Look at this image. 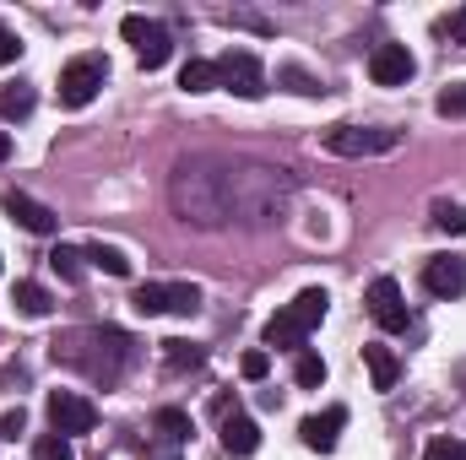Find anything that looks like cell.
<instances>
[{
  "label": "cell",
  "instance_id": "d6a6232c",
  "mask_svg": "<svg viewBox=\"0 0 466 460\" xmlns=\"http://www.w3.org/2000/svg\"><path fill=\"white\" fill-rule=\"evenodd\" d=\"M22 428H27V412L16 406V412H5V423H0V439H16Z\"/></svg>",
  "mask_w": 466,
  "mask_h": 460
},
{
  "label": "cell",
  "instance_id": "d6986e66",
  "mask_svg": "<svg viewBox=\"0 0 466 460\" xmlns=\"http://www.w3.org/2000/svg\"><path fill=\"white\" fill-rule=\"evenodd\" d=\"M33 104H38V93H33L27 82H5V87H0V119H27Z\"/></svg>",
  "mask_w": 466,
  "mask_h": 460
},
{
  "label": "cell",
  "instance_id": "cb8c5ba5",
  "mask_svg": "<svg viewBox=\"0 0 466 460\" xmlns=\"http://www.w3.org/2000/svg\"><path fill=\"white\" fill-rule=\"evenodd\" d=\"M82 260H87V255H82V249H71V244H60V249L49 255V265H55V276H60V282H82Z\"/></svg>",
  "mask_w": 466,
  "mask_h": 460
},
{
  "label": "cell",
  "instance_id": "5bb4252c",
  "mask_svg": "<svg viewBox=\"0 0 466 460\" xmlns=\"http://www.w3.org/2000/svg\"><path fill=\"white\" fill-rule=\"evenodd\" d=\"M423 293L434 298H461L466 293V255H434L423 265Z\"/></svg>",
  "mask_w": 466,
  "mask_h": 460
},
{
  "label": "cell",
  "instance_id": "277c9868",
  "mask_svg": "<svg viewBox=\"0 0 466 460\" xmlns=\"http://www.w3.org/2000/svg\"><path fill=\"white\" fill-rule=\"evenodd\" d=\"M320 146L337 152V157H380V152L401 146V130H385V125H331V130H320Z\"/></svg>",
  "mask_w": 466,
  "mask_h": 460
},
{
  "label": "cell",
  "instance_id": "8992f818",
  "mask_svg": "<svg viewBox=\"0 0 466 460\" xmlns=\"http://www.w3.org/2000/svg\"><path fill=\"white\" fill-rule=\"evenodd\" d=\"M136 315H196L201 309V287L196 282H141L136 298H130Z\"/></svg>",
  "mask_w": 466,
  "mask_h": 460
},
{
  "label": "cell",
  "instance_id": "6da1fadb",
  "mask_svg": "<svg viewBox=\"0 0 466 460\" xmlns=\"http://www.w3.org/2000/svg\"><path fill=\"white\" fill-rule=\"evenodd\" d=\"M293 174L249 157H223V152H196L179 157L168 174V206L185 228H271L288 217L293 201Z\"/></svg>",
  "mask_w": 466,
  "mask_h": 460
},
{
  "label": "cell",
  "instance_id": "52a82bcc",
  "mask_svg": "<svg viewBox=\"0 0 466 460\" xmlns=\"http://www.w3.org/2000/svg\"><path fill=\"white\" fill-rule=\"evenodd\" d=\"M119 33H125V44L136 49L141 71H157V65H168V55H174V38H168V27H163V22H152V16H125V22H119Z\"/></svg>",
  "mask_w": 466,
  "mask_h": 460
},
{
  "label": "cell",
  "instance_id": "1f68e13d",
  "mask_svg": "<svg viewBox=\"0 0 466 460\" xmlns=\"http://www.w3.org/2000/svg\"><path fill=\"white\" fill-rule=\"evenodd\" d=\"M223 22H228V27H255V33H271V22H266V16H255V11H228Z\"/></svg>",
  "mask_w": 466,
  "mask_h": 460
},
{
  "label": "cell",
  "instance_id": "4316f807",
  "mask_svg": "<svg viewBox=\"0 0 466 460\" xmlns=\"http://www.w3.org/2000/svg\"><path fill=\"white\" fill-rule=\"evenodd\" d=\"M238 374H244L249 385H260V379L271 374V352H266V346H255V352H244V357H238Z\"/></svg>",
  "mask_w": 466,
  "mask_h": 460
},
{
  "label": "cell",
  "instance_id": "83f0119b",
  "mask_svg": "<svg viewBox=\"0 0 466 460\" xmlns=\"http://www.w3.org/2000/svg\"><path fill=\"white\" fill-rule=\"evenodd\" d=\"M423 460H466V445L461 439H451V434H440V439L423 445Z\"/></svg>",
  "mask_w": 466,
  "mask_h": 460
},
{
  "label": "cell",
  "instance_id": "4dcf8cb0",
  "mask_svg": "<svg viewBox=\"0 0 466 460\" xmlns=\"http://www.w3.org/2000/svg\"><path fill=\"white\" fill-rule=\"evenodd\" d=\"M16 60H22V38L0 22V65H16Z\"/></svg>",
  "mask_w": 466,
  "mask_h": 460
},
{
  "label": "cell",
  "instance_id": "4fadbf2b",
  "mask_svg": "<svg viewBox=\"0 0 466 460\" xmlns=\"http://www.w3.org/2000/svg\"><path fill=\"white\" fill-rule=\"evenodd\" d=\"M0 206H5V217H11L16 228L38 233V238H55V233H60V217H55L44 201H33L27 190H5V195H0Z\"/></svg>",
  "mask_w": 466,
  "mask_h": 460
},
{
  "label": "cell",
  "instance_id": "603a6c76",
  "mask_svg": "<svg viewBox=\"0 0 466 460\" xmlns=\"http://www.w3.org/2000/svg\"><path fill=\"white\" fill-rule=\"evenodd\" d=\"M277 82H282V87H293L299 98H320V93H326V87H320V76H309L304 65H277Z\"/></svg>",
  "mask_w": 466,
  "mask_h": 460
},
{
  "label": "cell",
  "instance_id": "836d02e7",
  "mask_svg": "<svg viewBox=\"0 0 466 460\" xmlns=\"http://www.w3.org/2000/svg\"><path fill=\"white\" fill-rule=\"evenodd\" d=\"M445 33H451V44H466V5L451 16V22H445Z\"/></svg>",
  "mask_w": 466,
  "mask_h": 460
},
{
  "label": "cell",
  "instance_id": "f1b7e54d",
  "mask_svg": "<svg viewBox=\"0 0 466 460\" xmlns=\"http://www.w3.org/2000/svg\"><path fill=\"white\" fill-rule=\"evenodd\" d=\"M445 119H466V82H451L445 93H440V104H434Z\"/></svg>",
  "mask_w": 466,
  "mask_h": 460
},
{
  "label": "cell",
  "instance_id": "7a4b0ae2",
  "mask_svg": "<svg viewBox=\"0 0 466 460\" xmlns=\"http://www.w3.org/2000/svg\"><path fill=\"white\" fill-rule=\"evenodd\" d=\"M49 357L66 363V368H76V374H87L93 385L109 390V385L125 379V368L136 363V342L119 325H82V331H60L49 342Z\"/></svg>",
  "mask_w": 466,
  "mask_h": 460
},
{
  "label": "cell",
  "instance_id": "ffe728a7",
  "mask_svg": "<svg viewBox=\"0 0 466 460\" xmlns=\"http://www.w3.org/2000/svg\"><path fill=\"white\" fill-rule=\"evenodd\" d=\"M179 87H185V93H212V87H218V60H185Z\"/></svg>",
  "mask_w": 466,
  "mask_h": 460
},
{
  "label": "cell",
  "instance_id": "9c48e42d",
  "mask_svg": "<svg viewBox=\"0 0 466 460\" xmlns=\"http://www.w3.org/2000/svg\"><path fill=\"white\" fill-rule=\"evenodd\" d=\"M363 304H369V315H374V325H380V331H407V325H412V309H407V298H401V282H396V276H374V282H369V293H363Z\"/></svg>",
  "mask_w": 466,
  "mask_h": 460
},
{
  "label": "cell",
  "instance_id": "9a60e30c",
  "mask_svg": "<svg viewBox=\"0 0 466 460\" xmlns=\"http://www.w3.org/2000/svg\"><path fill=\"white\" fill-rule=\"evenodd\" d=\"M342 428H348V406H326V412H315V417H304V423H299L304 445H309V450H320V455H331V450H337Z\"/></svg>",
  "mask_w": 466,
  "mask_h": 460
},
{
  "label": "cell",
  "instance_id": "7c38bea8",
  "mask_svg": "<svg viewBox=\"0 0 466 460\" xmlns=\"http://www.w3.org/2000/svg\"><path fill=\"white\" fill-rule=\"evenodd\" d=\"M418 71V60L407 55V44H374L369 49V82L374 87H407Z\"/></svg>",
  "mask_w": 466,
  "mask_h": 460
},
{
  "label": "cell",
  "instance_id": "8fae6325",
  "mask_svg": "<svg viewBox=\"0 0 466 460\" xmlns=\"http://www.w3.org/2000/svg\"><path fill=\"white\" fill-rule=\"evenodd\" d=\"M212 412H218V434H223V450H228L233 460H249L255 450H260V428L233 406L228 395H218L212 401Z\"/></svg>",
  "mask_w": 466,
  "mask_h": 460
},
{
  "label": "cell",
  "instance_id": "ba28073f",
  "mask_svg": "<svg viewBox=\"0 0 466 460\" xmlns=\"http://www.w3.org/2000/svg\"><path fill=\"white\" fill-rule=\"evenodd\" d=\"M218 87H228L244 104H255V98H266V65H260L249 49H228V55L218 60Z\"/></svg>",
  "mask_w": 466,
  "mask_h": 460
},
{
  "label": "cell",
  "instance_id": "e575fe53",
  "mask_svg": "<svg viewBox=\"0 0 466 460\" xmlns=\"http://www.w3.org/2000/svg\"><path fill=\"white\" fill-rule=\"evenodd\" d=\"M5 157H11V135L0 130V163H5Z\"/></svg>",
  "mask_w": 466,
  "mask_h": 460
},
{
  "label": "cell",
  "instance_id": "3957f363",
  "mask_svg": "<svg viewBox=\"0 0 466 460\" xmlns=\"http://www.w3.org/2000/svg\"><path fill=\"white\" fill-rule=\"evenodd\" d=\"M326 309H331V298L320 293V287H304L282 315H271L266 320V346H282V352H304L309 342V331L326 320Z\"/></svg>",
  "mask_w": 466,
  "mask_h": 460
},
{
  "label": "cell",
  "instance_id": "30bf717a",
  "mask_svg": "<svg viewBox=\"0 0 466 460\" xmlns=\"http://www.w3.org/2000/svg\"><path fill=\"white\" fill-rule=\"evenodd\" d=\"M49 428H55L60 439L93 434V428H98V406H93L87 395H76V390H55V395H49Z\"/></svg>",
  "mask_w": 466,
  "mask_h": 460
},
{
  "label": "cell",
  "instance_id": "7402d4cb",
  "mask_svg": "<svg viewBox=\"0 0 466 460\" xmlns=\"http://www.w3.org/2000/svg\"><path fill=\"white\" fill-rule=\"evenodd\" d=\"M82 255H87L98 271H109V276H130V255H125V249H115V244H87Z\"/></svg>",
  "mask_w": 466,
  "mask_h": 460
},
{
  "label": "cell",
  "instance_id": "f546056e",
  "mask_svg": "<svg viewBox=\"0 0 466 460\" xmlns=\"http://www.w3.org/2000/svg\"><path fill=\"white\" fill-rule=\"evenodd\" d=\"M434 228L440 233H466V206H440V212H434Z\"/></svg>",
  "mask_w": 466,
  "mask_h": 460
},
{
  "label": "cell",
  "instance_id": "ac0fdd59",
  "mask_svg": "<svg viewBox=\"0 0 466 460\" xmlns=\"http://www.w3.org/2000/svg\"><path fill=\"white\" fill-rule=\"evenodd\" d=\"M11 304H16V315H27V320H44V315L55 309L49 287H38V282H16V287H11Z\"/></svg>",
  "mask_w": 466,
  "mask_h": 460
},
{
  "label": "cell",
  "instance_id": "44dd1931",
  "mask_svg": "<svg viewBox=\"0 0 466 460\" xmlns=\"http://www.w3.org/2000/svg\"><path fill=\"white\" fill-rule=\"evenodd\" d=\"M293 385H299V390H320V385H326V357L304 346L299 363H293Z\"/></svg>",
  "mask_w": 466,
  "mask_h": 460
},
{
  "label": "cell",
  "instance_id": "484cf974",
  "mask_svg": "<svg viewBox=\"0 0 466 460\" xmlns=\"http://www.w3.org/2000/svg\"><path fill=\"white\" fill-rule=\"evenodd\" d=\"M33 460H76V450H71V439H60V434H38V439H33Z\"/></svg>",
  "mask_w": 466,
  "mask_h": 460
},
{
  "label": "cell",
  "instance_id": "5b68a950",
  "mask_svg": "<svg viewBox=\"0 0 466 460\" xmlns=\"http://www.w3.org/2000/svg\"><path fill=\"white\" fill-rule=\"evenodd\" d=\"M104 82H109V60L104 55H76V60L60 65V104L66 109H87Z\"/></svg>",
  "mask_w": 466,
  "mask_h": 460
},
{
  "label": "cell",
  "instance_id": "2e32d148",
  "mask_svg": "<svg viewBox=\"0 0 466 460\" xmlns=\"http://www.w3.org/2000/svg\"><path fill=\"white\" fill-rule=\"evenodd\" d=\"M152 434H157V450H168V455H179L185 445H190V412L185 406H157V417H152Z\"/></svg>",
  "mask_w": 466,
  "mask_h": 460
},
{
  "label": "cell",
  "instance_id": "e0dca14e",
  "mask_svg": "<svg viewBox=\"0 0 466 460\" xmlns=\"http://www.w3.org/2000/svg\"><path fill=\"white\" fill-rule=\"evenodd\" d=\"M363 368H369L374 390H396V379H401V357H396L390 346H380V342L363 346Z\"/></svg>",
  "mask_w": 466,
  "mask_h": 460
},
{
  "label": "cell",
  "instance_id": "d4e9b609",
  "mask_svg": "<svg viewBox=\"0 0 466 460\" xmlns=\"http://www.w3.org/2000/svg\"><path fill=\"white\" fill-rule=\"evenodd\" d=\"M163 357H168V368H201L207 363V352L196 342H163Z\"/></svg>",
  "mask_w": 466,
  "mask_h": 460
}]
</instances>
